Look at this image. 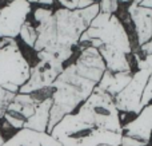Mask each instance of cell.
I'll use <instances>...</instances> for the list:
<instances>
[{"mask_svg": "<svg viewBox=\"0 0 152 146\" xmlns=\"http://www.w3.org/2000/svg\"><path fill=\"white\" fill-rule=\"evenodd\" d=\"M128 18L134 26L137 47H142L152 39V10L129 4L127 8Z\"/></svg>", "mask_w": 152, "mask_h": 146, "instance_id": "ba28073f", "label": "cell"}, {"mask_svg": "<svg viewBox=\"0 0 152 146\" xmlns=\"http://www.w3.org/2000/svg\"><path fill=\"white\" fill-rule=\"evenodd\" d=\"M56 0H28L29 4H39V5H53Z\"/></svg>", "mask_w": 152, "mask_h": 146, "instance_id": "d6986e66", "label": "cell"}, {"mask_svg": "<svg viewBox=\"0 0 152 146\" xmlns=\"http://www.w3.org/2000/svg\"><path fill=\"white\" fill-rule=\"evenodd\" d=\"M120 146H128V145H120Z\"/></svg>", "mask_w": 152, "mask_h": 146, "instance_id": "d4e9b609", "label": "cell"}, {"mask_svg": "<svg viewBox=\"0 0 152 146\" xmlns=\"http://www.w3.org/2000/svg\"><path fill=\"white\" fill-rule=\"evenodd\" d=\"M52 15H53V11L51 10V8L39 7L34 11V20H35V23H36V26H39V24H43V23H45V21H48Z\"/></svg>", "mask_w": 152, "mask_h": 146, "instance_id": "9a60e30c", "label": "cell"}, {"mask_svg": "<svg viewBox=\"0 0 152 146\" xmlns=\"http://www.w3.org/2000/svg\"><path fill=\"white\" fill-rule=\"evenodd\" d=\"M1 146H61V144L50 133L23 128L16 131L10 139L4 141Z\"/></svg>", "mask_w": 152, "mask_h": 146, "instance_id": "9c48e42d", "label": "cell"}, {"mask_svg": "<svg viewBox=\"0 0 152 146\" xmlns=\"http://www.w3.org/2000/svg\"><path fill=\"white\" fill-rule=\"evenodd\" d=\"M139 52L143 54V55H147V54H152V39L150 42H147L145 44H143L142 47L139 48Z\"/></svg>", "mask_w": 152, "mask_h": 146, "instance_id": "ac0fdd59", "label": "cell"}, {"mask_svg": "<svg viewBox=\"0 0 152 146\" xmlns=\"http://www.w3.org/2000/svg\"><path fill=\"white\" fill-rule=\"evenodd\" d=\"M91 39L100 40L102 46H110L127 55L135 52L131 35L126 28V24L115 13H97L89 23L88 28L83 32L79 46Z\"/></svg>", "mask_w": 152, "mask_h": 146, "instance_id": "7a4b0ae2", "label": "cell"}, {"mask_svg": "<svg viewBox=\"0 0 152 146\" xmlns=\"http://www.w3.org/2000/svg\"><path fill=\"white\" fill-rule=\"evenodd\" d=\"M15 95H16V94L10 93V91H7L5 88H3L1 86H0V119H1V118H4L5 111H7L10 103L13 101Z\"/></svg>", "mask_w": 152, "mask_h": 146, "instance_id": "5bb4252c", "label": "cell"}, {"mask_svg": "<svg viewBox=\"0 0 152 146\" xmlns=\"http://www.w3.org/2000/svg\"><path fill=\"white\" fill-rule=\"evenodd\" d=\"M100 55L103 56V60L105 63L108 71L112 72H134V59H132V54L127 55V54L121 52V51L116 50L110 46H102L97 48Z\"/></svg>", "mask_w": 152, "mask_h": 146, "instance_id": "30bf717a", "label": "cell"}, {"mask_svg": "<svg viewBox=\"0 0 152 146\" xmlns=\"http://www.w3.org/2000/svg\"><path fill=\"white\" fill-rule=\"evenodd\" d=\"M132 74H134V72H112V71H108L107 70V71L103 74L102 79L97 83L96 87L115 98L129 83V80H131V78H132Z\"/></svg>", "mask_w": 152, "mask_h": 146, "instance_id": "8fae6325", "label": "cell"}, {"mask_svg": "<svg viewBox=\"0 0 152 146\" xmlns=\"http://www.w3.org/2000/svg\"><path fill=\"white\" fill-rule=\"evenodd\" d=\"M31 13L28 0H12L0 8V39H16Z\"/></svg>", "mask_w": 152, "mask_h": 146, "instance_id": "8992f818", "label": "cell"}, {"mask_svg": "<svg viewBox=\"0 0 152 146\" xmlns=\"http://www.w3.org/2000/svg\"><path fill=\"white\" fill-rule=\"evenodd\" d=\"M99 12V3H94L83 10H56L48 21L35 26L37 40L34 50L36 52L47 51L66 64L79 47L83 32Z\"/></svg>", "mask_w": 152, "mask_h": 146, "instance_id": "6da1fadb", "label": "cell"}, {"mask_svg": "<svg viewBox=\"0 0 152 146\" xmlns=\"http://www.w3.org/2000/svg\"><path fill=\"white\" fill-rule=\"evenodd\" d=\"M58 3L61 5V8H66V10H69V11H75V10H79L80 0H58Z\"/></svg>", "mask_w": 152, "mask_h": 146, "instance_id": "e0dca14e", "label": "cell"}, {"mask_svg": "<svg viewBox=\"0 0 152 146\" xmlns=\"http://www.w3.org/2000/svg\"><path fill=\"white\" fill-rule=\"evenodd\" d=\"M132 0H119V3H131Z\"/></svg>", "mask_w": 152, "mask_h": 146, "instance_id": "603a6c76", "label": "cell"}, {"mask_svg": "<svg viewBox=\"0 0 152 146\" xmlns=\"http://www.w3.org/2000/svg\"><path fill=\"white\" fill-rule=\"evenodd\" d=\"M100 146H108V145H100Z\"/></svg>", "mask_w": 152, "mask_h": 146, "instance_id": "484cf974", "label": "cell"}, {"mask_svg": "<svg viewBox=\"0 0 152 146\" xmlns=\"http://www.w3.org/2000/svg\"><path fill=\"white\" fill-rule=\"evenodd\" d=\"M142 1H143V0H132V1L129 3V4H132V5H139Z\"/></svg>", "mask_w": 152, "mask_h": 146, "instance_id": "44dd1931", "label": "cell"}, {"mask_svg": "<svg viewBox=\"0 0 152 146\" xmlns=\"http://www.w3.org/2000/svg\"><path fill=\"white\" fill-rule=\"evenodd\" d=\"M20 39L26 43L28 47L34 48L35 47V43L37 40V31H36V27L31 23V21L27 20L24 23V26L21 27L20 29V34H19Z\"/></svg>", "mask_w": 152, "mask_h": 146, "instance_id": "4fadbf2b", "label": "cell"}, {"mask_svg": "<svg viewBox=\"0 0 152 146\" xmlns=\"http://www.w3.org/2000/svg\"><path fill=\"white\" fill-rule=\"evenodd\" d=\"M99 8H100V12L116 13V11L119 10V0H100Z\"/></svg>", "mask_w": 152, "mask_h": 146, "instance_id": "2e32d148", "label": "cell"}, {"mask_svg": "<svg viewBox=\"0 0 152 146\" xmlns=\"http://www.w3.org/2000/svg\"><path fill=\"white\" fill-rule=\"evenodd\" d=\"M123 136L150 144L152 139V103L123 123Z\"/></svg>", "mask_w": 152, "mask_h": 146, "instance_id": "52a82bcc", "label": "cell"}, {"mask_svg": "<svg viewBox=\"0 0 152 146\" xmlns=\"http://www.w3.org/2000/svg\"><path fill=\"white\" fill-rule=\"evenodd\" d=\"M140 7H144V8H151L152 10V0H143L142 3H140Z\"/></svg>", "mask_w": 152, "mask_h": 146, "instance_id": "ffe728a7", "label": "cell"}, {"mask_svg": "<svg viewBox=\"0 0 152 146\" xmlns=\"http://www.w3.org/2000/svg\"><path fill=\"white\" fill-rule=\"evenodd\" d=\"M151 142H152V139H151Z\"/></svg>", "mask_w": 152, "mask_h": 146, "instance_id": "4316f807", "label": "cell"}, {"mask_svg": "<svg viewBox=\"0 0 152 146\" xmlns=\"http://www.w3.org/2000/svg\"><path fill=\"white\" fill-rule=\"evenodd\" d=\"M36 54L39 62L31 69L28 80L19 88L20 94H32L50 88L66 67L60 60H58L52 54L47 51H39Z\"/></svg>", "mask_w": 152, "mask_h": 146, "instance_id": "5b68a950", "label": "cell"}, {"mask_svg": "<svg viewBox=\"0 0 152 146\" xmlns=\"http://www.w3.org/2000/svg\"><path fill=\"white\" fill-rule=\"evenodd\" d=\"M3 144H4V138H3V136H1V133H0V146H1Z\"/></svg>", "mask_w": 152, "mask_h": 146, "instance_id": "7402d4cb", "label": "cell"}, {"mask_svg": "<svg viewBox=\"0 0 152 146\" xmlns=\"http://www.w3.org/2000/svg\"><path fill=\"white\" fill-rule=\"evenodd\" d=\"M31 75V66L15 39H0V86L21 87Z\"/></svg>", "mask_w": 152, "mask_h": 146, "instance_id": "3957f363", "label": "cell"}, {"mask_svg": "<svg viewBox=\"0 0 152 146\" xmlns=\"http://www.w3.org/2000/svg\"><path fill=\"white\" fill-rule=\"evenodd\" d=\"M94 1H96V3H99V1H100V0H94Z\"/></svg>", "mask_w": 152, "mask_h": 146, "instance_id": "cb8c5ba5", "label": "cell"}, {"mask_svg": "<svg viewBox=\"0 0 152 146\" xmlns=\"http://www.w3.org/2000/svg\"><path fill=\"white\" fill-rule=\"evenodd\" d=\"M51 107H52V98L43 99L39 105H37L35 113L26 121L24 128L31 129L35 131H42V133H47L48 130V123H50V113Z\"/></svg>", "mask_w": 152, "mask_h": 146, "instance_id": "7c38bea8", "label": "cell"}, {"mask_svg": "<svg viewBox=\"0 0 152 146\" xmlns=\"http://www.w3.org/2000/svg\"><path fill=\"white\" fill-rule=\"evenodd\" d=\"M132 59H134V66L136 67V70L134 71L131 80L126 86V88L115 97V105L120 111L123 123L126 115H136L140 111L143 91L151 74L150 69L145 67L143 55L140 52H132Z\"/></svg>", "mask_w": 152, "mask_h": 146, "instance_id": "277c9868", "label": "cell"}]
</instances>
